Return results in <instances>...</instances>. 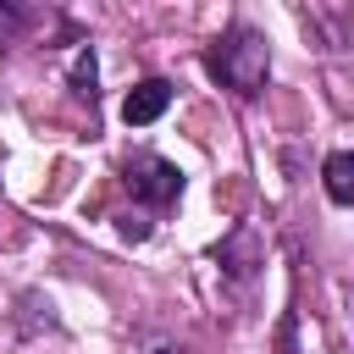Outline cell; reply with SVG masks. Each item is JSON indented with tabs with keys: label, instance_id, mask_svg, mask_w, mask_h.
Returning <instances> with one entry per match:
<instances>
[{
	"label": "cell",
	"instance_id": "2",
	"mask_svg": "<svg viewBox=\"0 0 354 354\" xmlns=\"http://www.w3.org/2000/svg\"><path fill=\"white\" fill-rule=\"evenodd\" d=\"M122 188H127L138 205L166 210V205H177V199H183V171H177L166 155L138 149V155H127V160H122Z\"/></svg>",
	"mask_w": 354,
	"mask_h": 354
},
{
	"label": "cell",
	"instance_id": "3",
	"mask_svg": "<svg viewBox=\"0 0 354 354\" xmlns=\"http://www.w3.org/2000/svg\"><path fill=\"white\" fill-rule=\"evenodd\" d=\"M216 266H221L227 277L249 282V277L266 266V243H260V232H254V227H232V232L216 243Z\"/></svg>",
	"mask_w": 354,
	"mask_h": 354
},
{
	"label": "cell",
	"instance_id": "6",
	"mask_svg": "<svg viewBox=\"0 0 354 354\" xmlns=\"http://www.w3.org/2000/svg\"><path fill=\"white\" fill-rule=\"evenodd\" d=\"M321 183H326V199L332 205H354V155L348 149H332L326 166H321Z\"/></svg>",
	"mask_w": 354,
	"mask_h": 354
},
{
	"label": "cell",
	"instance_id": "4",
	"mask_svg": "<svg viewBox=\"0 0 354 354\" xmlns=\"http://www.w3.org/2000/svg\"><path fill=\"white\" fill-rule=\"evenodd\" d=\"M166 105H171V83H166V77H144V83L127 88L122 122H127V127H149L155 116H166Z\"/></svg>",
	"mask_w": 354,
	"mask_h": 354
},
{
	"label": "cell",
	"instance_id": "7",
	"mask_svg": "<svg viewBox=\"0 0 354 354\" xmlns=\"http://www.w3.org/2000/svg\"><path fill=\"white\" fill-rule=\"evenodd\" d=\"M116 232H122L127 243H144V238H149V210H122V216H116Z\"/></svg>",
	"mask_w": 354,
	"mask_h": 354
},
{
	"label": "cell",
	"instance_id": "1",
	"mask_svg": "<svg viewBox=\"0 0 354 354\" xmlns=\"http://www.w3.org/2000/svg\"><path fill=\"white\" fill-rule=\"evenodd\" d=\"M205 72H210L227 94L254 100V94L266 88V77H271V39H266L260 28H249V22H232V28L205 50Z\"/></svg>",
	"mask_w": 354,
	"mask_h": 354
},
{
	"label": "cell",
	"instance_id": "8",
	"mask_svg": "<svg viewBox=\"0 0 354 354\" xmlns=\"http://www.w3.org/2000/svg\"><path fill=\"white\" fill-rule=\"evenodd\" d=\"M144 354H188V348H183V343H171V337H155Z\"/></svg>",
	"mask_w": 354,
	"mask_h": 354
},
{
	"label": "cell",
	"instance_id": "5",
	"mask_svg": "<svg viewBox=\"0 0 354 354\" xmlns=\"http://www.w3.org/2000/svg\"><path fill=\"white\" fill-rule=\"evenodd\" d=\"M66 88H72V100H77V105H88V116H94V100H100V61H94V44H83V50L72 55Z\"/></svg>",
	"mask_w": 354,
	"mask_h": 354
}]
</instances>
